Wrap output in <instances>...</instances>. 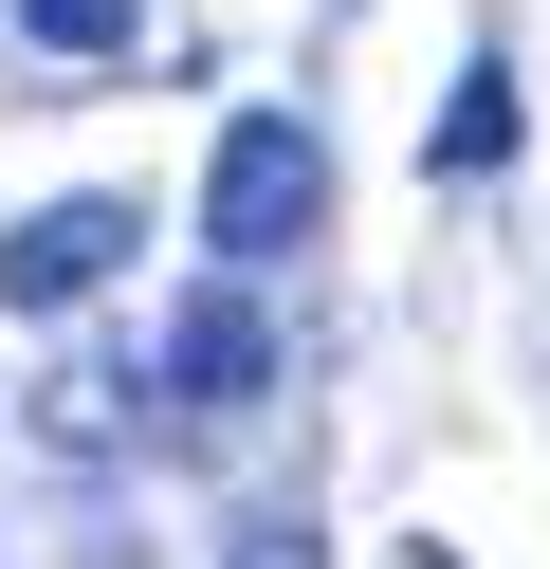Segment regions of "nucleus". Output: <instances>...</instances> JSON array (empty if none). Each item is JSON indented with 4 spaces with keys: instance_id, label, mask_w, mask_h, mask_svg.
I'll use <instances>...</instances> for the list:
<instances>
[{
    "instance_id": "obj_2",
    "label": "nucleus",
    "mask_w": 550,
    "mask_h": 569,
    "mask_svg": "<svg viewBox=\"0 0 550 569\" xmlns=\"http://www.w3.org/2000/svg\"><path fill=\"white\" fill-rule=\"evenodd\" d=\"M147 368H166V422H257L293 386V349H276V295H257V276H183L166 295V331H147Z\"/></svg>"
},
{
    "instance_id": "obj_6",
    "label": "nucleus",
    "mask_w": 550,
    "mask_h": 569,
    "mask_svg": "<svg viewBox=\"0 0 550 569\" xmlns=\"http://www.w3.org/2000/svg\"><path fill=\"white\" fill-rule=\"evenodd\" d=\"M0 38L56 74H110V56H147V0H0Z\"/></svg>"
},
{
    "instance_id": "obj_4",
    "label": "nucleus",
    "mask_w": 550,
    "mask_h": 569,
    "mask_svg": "<svg viewBox=\"0 0 550 569\" xmlns=\"http://www.w3.org/2000/svg\"><path fill=\"white\" fill-rule=\"evenodd\" d=\"M147 386H166V368H129V349H56L19 422L73 459V478H92V459H147V441H166V405H147Z\"/></svg>"
},
{
    "instance_id": "obj_1",
    "label": "nucleus",
    "mask_w": 550,
    "mask_h": 569,
    "mask_svg": "<svg viewBox=\"0 0 550 569\" xmlns=\"http://www.w3.org/2000/svg\"><path fill=\"white\" fill-rule=\"evenodd\" d=\"M293 239H330V129L312 111H239L202 148V258L220 276H276Z\"/></svg>"
},
{
    "instance_id": "obj_8",
    "label": "nucleus",
    "mask_w": 550,
    "mask_h": 569,
    "mask_svg": "<svg viewBox=\"0 0 550 569\" xmlns=\"http://www.w3.org/2000/svg\"><path fill=\"white\" fill-rule=\"evenodd\" d=\"M19 532H37V515H0V569H56V551H19Z\"/></svg>"
},
{
    "instance_id": "obj_5",
    "label": "nucleus",
    "mask_w": 550,
    "mask_h": 569,
    "mask_svg": "<svg viewBox=\"0 0 550 569\" xmlns=\"http://www.w3.org/2000/svg\"><path fill=\"white\" fill-rule=\"evenodd\" d=\"M513 129H532V111H513V38L477 19V38H459V92H440V129H422V184H496Z\"/></svg>"
},
{
    "instance_id": "obj_7",
    "label": "nucleus",
    "mask_w": 550,
    "mask_h": 569,
    "mask_svg": "<svg viewBox=\"0 0 550 569\" xmlns=\"http://www.w3.org/2000/svg\"><path fill=\"white\" fill-rule=\"evenodd\" d=\"M202 569H330V532H312V496H239Z\"/></svg>"
},
{
    "instance_id": "obj_3",
    "label": "nucleus",
    "mask_w": 550,
    "mask_h": 569,
    "mask_svg": "<svg viewBox=\"0 0 550 569\" xmlns=\"http://www.w3.org/2000/svg\"><path fill=\"white\" fill-rule=\"evenodd\" d=\"M129 258H147V202L73 184V202H37V221H0V312H92Z\"/></svg>"
}]
</instances>
